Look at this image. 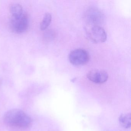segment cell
<instances>
[{"mask_svg": "<svg viewBox=\"0 0 131 131\" xmlns=\"http://www.w3.org/2000/svg\"><path fill=\"white\" fill-rule=\"evenodd\" d=\"M4 121L8 125L21 129L28 128L32 124L30 117L23 110L17 109L7 111L4 114Z\"/></svg>", "mask_w": 131, "mask_h": 131, "instance_id": "6da1fadb", "label": "cell"}, {"mask_svg": "<svg viewBox=\"0 0 131 131\" xmlns=\"http://www.w3.org/2000/svg\"><path fill=\"white\" fill-rule=\"evenodd\" d=\"M29 25L27 15L24 13L19 16L11 17L10 26L12 30L16 33H23L27 30Z\"/></svg>", "mask_w": 131, "mask_h": 131, "instance_id": "7a4b0ae2", "label": "cell"}, {"mask_svg": "<svg viewBox=\"0 0 131 131\" xmlns=\"http://www.w3.org/2000/svg\"><path fill=\"white\" fill-rule=\"evenodd\" d=\"M89 38L95 43L104 42L106 40V34L105 30L99 25L89 26L86 28Z\"/></svg>", "mask_w": 131, "mask_h": 131, "instance_id": "3957f363", "label": "cell"}, {"mask_svg": "<svg viewBox=\"0 0 131 131\" xmlns=\"http://www.w3.org/2000/svg\"><path fill=\"white\" fill-rule=\"evenodd\" d=\"M69 60L72 64L81 66L86 64L89 60V53L85 50L77 49L73 50L69 55Z\"/></svg>", "mask_w": 131, "mask_h": 131, "instance_id": "277c9868", "label": "cell"}, {"mask_svg": "<svg viewBox=\"0 0 131 131\" xmlns=\"http://www.w3.org/2000/svg\"><path fill=\"white\" fill-rule=\"evenodd\" d=\"M87 77L90 80L96 83H102L107 81L108 75L107 72L100 70H93L89 72Z\"/></svg>", "mask_w": 131, "mask_h": 131, "instance_id": "5b68a950", "label": "cell"}, {"mask_svg": "<svg viewBox=\"0 0 131 131\" xmlns=\"http://www.w3.org/2000/svg\"><path fill=\"white\" fill-rule=\"evenodd\" d=\"M103 15L101 12L95 9L88 10L85 15L86 19L89 26L99 25L102 22Z\"/></svg>", "mask_w": 131, "mask_h": 131, "instance_id": "8992f818", "label": "cell"}, {"mask_svg": "<svg viewBox=\"0 0 131 131\" xmlns=\"http://www.w3.org/2000/svg\"><path fill=\"white\" fill-rule=\"evenodd\" d=\"M119 120L121 125L124 128H128L131 127V115L130 113L122 114L119 116Z\"/></svg>", "mask_w": 131, "mask_h": 131, "instance_id": "52a82bcc", "label": "cell"}, {"mask_svg": "<svg viewBox=\"0 0 131 131\" xmlns=\"http://www.w3.org/2000/svg\"><path fill=\"white\" fill-rule=\"evenodd\" d=\"M10 12L11 17L19 16L24 13L22 6L18 4H12L10 7Z\"/></svg>", "mask_w": 131, "mask_h": 131, "instance_id": "ba28073f", "label": "cell"}, {"mask_svg": "<svg viewBox=\"0 0 131 131\" xmlns=\"http://www.w3.org/2000/svg\"><path fill=\"white\" fill-rule=\"evenodd\" d=\"M52 20V16L49 13H47L40 24V28L42 30H45L49 26Z\"/></svg>", "mask_w": 131, "mask_h": 131, "instance_id": "9c48e42d", "label": "cell"}, {"mask_svg": "<svg viewBox=\"0 0 131 131\" xmlns=\"http://www.w3.org/2000/svg\"><path fill=\"white\" fill-rule=\"evenodd\" d=\"M0 84H1V82H0Z\"/></svg>", "mask_w": 131, "mask_h": 131, "instance_id": "30bf717a", "label": "cell"}]
</instances>
